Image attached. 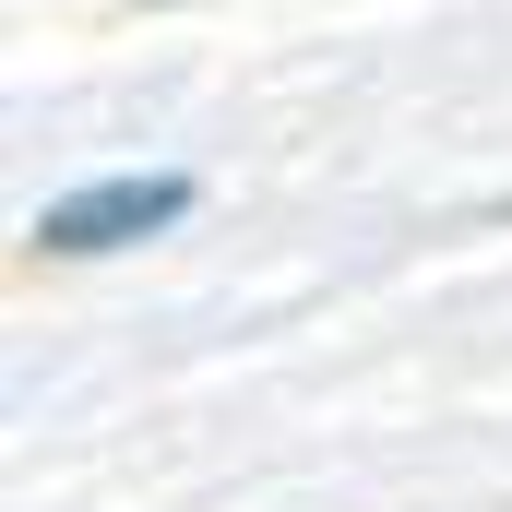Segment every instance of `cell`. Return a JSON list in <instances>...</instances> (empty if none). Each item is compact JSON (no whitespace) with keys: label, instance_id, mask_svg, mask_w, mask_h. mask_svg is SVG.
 <instances>
[{"label":"cell","instance_id":"obj_1","mask_svg":"<svg viewBox=\"0 0 512 512\" xmlns=\"http://www.w3.org/2000/svg\"><path fill=\"white\" fill-rule=\"evenodd\" d=\"M179 215H191V179H96V191H72V203L36 215V251L84 262V251H120V239H155Z\"/></svg>","mask_w":512,"mask_h":512},{"label":"cell","instance_id":"obj_2","mask_svg":"<svg viewBox=\"0 0 512 512\" xmlns=\"http://www.w3.org/2000/svg\"><path fill=\"white\" fill-rule=\"evenodd\" d=\"M155 12H167V0H155Z\"/></svg>","mask_w":512,"mask_h":512}]
</instances>
